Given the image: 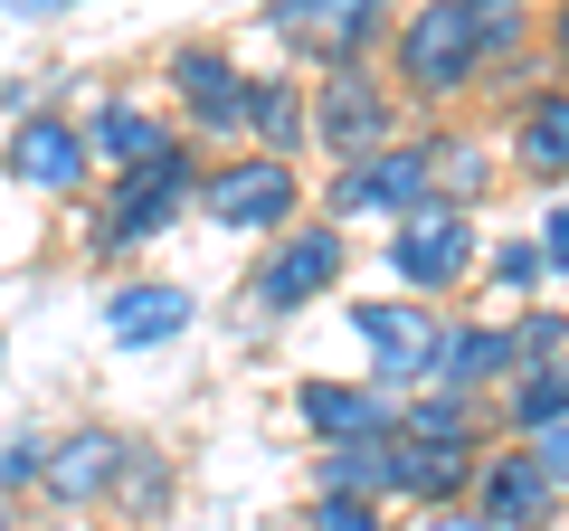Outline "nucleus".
<instances>
[{"instance_id":"nucleus-33","label":"nucleus","mask_w":569,"mask_h":531,"mask_svg":"<svg viewBox=\"0 0 569 531\" xmlns=\"http://www.w3.org/2000/svg\"><path fill=\"white\" fill-rule=\"evenodd\" d=\"M0 10H10V20H39V10H67V0H0Z\"/></svg>"},{"instance_id":"nucleus-24","label":"nucleus","mask_w":569,"mask_h":531,"mask_svg":"<svg viewBox=\"0 0 569 531\" xmlns=\"http://www.w3.org/2000/svg\"><path fill=\"white\" fill-rule=\"evenodd\" d=\"M466 20H475V48H485V67L493 58H512V48H522V0H466Z\"/></svg>"},{"instance_id":"nucleus-26","label":"nucleus","mask_w":569,"mask_h":531,"mask_svg":"<svg viewBox=\"0 0 569 531\" xmlns=\"http://www.w3.org/2000/svg\"><path fill=\"white\" fill-rule=\"evenodd\" d=\"M305 531H389L380 503H351V493H313L305 503Z\"/></svg>"},{"instance_id":"nucleus-22","label":"nucleus","mask_w":569,"mask_h":531,"mask_svg":"<svg viewBox=\"0 0 569 531\" xmlns=\"http://www.w3.org/2000/svg\"><path fill=\"white\" fill-rule=\"evenodd\" d=\"M399 437L408 447H485V418H475L466 389H427V399L399 409Z\"/></svg>"},{"instance_id":"nucleus-16","label":"nucleus","mask_w":569,"mask_h":531,"mask_svg":"<svg viewBox=\"0 0 569 531\" xmlns=\"http://www.w3.org/2000/svg\"><path fill=\"white\" fill-rule=\"evenodd\" d=\"M86 143H96V162L104 171H142V162H162L181 133H171L152 104H133V96H114V104H96V123H86Z\"/></svg>"},{"instance_id":"nucleus-14","label":"nucleus","mask_w":569,"mask_h":531,"mask_svg":"<svg viewBox=\"0 0 569 531\" xmlns=\"http://www.w3.org/2000/svg\"><path fill=\"white\" fill-rule=\"evenodd\" d=\"M123 465H133V437H114V428L48 437V493H58V503H114Z\"/></svg>"},{"instance_id":"nucleus-31","label":"nucleus","mask_w":569,"mask_h":531,"mask_svg":"<svg viewBox=\"0 0 569 531\" xmlns=\"http://www.w3.org/2000/svg\"><path fill=\"white\" fill-rule=\"evenodd\" d=\"M418 531H493V522H485V512H456V503H447V512H427Z\"/></svg>"},{"instance_id":"nucleus-17","label":"nucleus","mask_w":569,"mask_h":531,"mask_svg":"<svg viewBox=\"0 0 569 531\" xmlns=\"http://www.w3.org/2000/svg\"><path fill=\"white\" fill-rule=\"evenodd\" d=\"M389 455H399V493H408V503L447 512L456 493H466L475 474H485V455H493V447H408V437H399Z\"/></svg>"},{"instance_id":"nucleus-6","label":"nucleus","mask_w":569,"mask_h":531,"mask_svg":"<svg viewBox=\"0 0 569 531\" xmlns=\"http://www.w3.org/2000/svg\"><path fill=\"white\" fill-rule=\"evenodd\" d=\"M437 209V143H389L370 162L332 171V228L342 219H418Z\"/></svg>"},{"instance_id":"nucleus-12","label":"nucleus","mask_w":569,"mask_h":531,"mask_svg":"<svg viewBox=\"0 0 569 531\" xmlns=\"http://www.w3.org/2000/svg\"><path fill=\"white\" fill-rule=\"evenodd\" d=\"M295 418H305L313 447H380V437H399V399L380 380H305Z\"/></svg>"},{"instance_id":"nucleus-3","label":"nucleus","mask_w":569,"mask_h":531,"mask_svg":"<svg viewBox=\"0 0 569 531\" xmlns=\"http://www.w3.org/2000/svg\"><path fill=\"white\" fill-rule=\"evenodd\" d=\"M200 209L228 228V238H284V219L305 209V171L276 162V152H238L200 181Z\"/></svg>"},{"instance_id":"nucleus-18","label":"nucleus","mask_w":569,"mask_h":531,"mask_svg":"<svg viewBox=\"0 0 569 531\" xmlns=\"http://www.w3.org/2000/svg\"><path fill=\"white\" fill-rule=\"evenodd\" d=\"M512 162L531 181H569V86H550V96H531L512 114Z\"/></svg>"},{"instance_id":"nucleus-9","label":"nucleus","mask_w":569,"mask_h":531,"mask_svg":"<svg viewBox=\"0 0 569 531\" xmlns=\"http://www.w3.org/2000/svg\"><path fill=\"white\" fill-rule=\"evenodd\" d=\"M313 143L332 152V162H370V152L399 143V96H389L370 67H342V77H323V96H313Z\"/></svg>"},{"instance_id":"nucleus-13","label":"nucleus","mask_w":569,"mask_h":531,"mask_svg":"<svg viewBox=\"0 0 569 531\" xmlns=\"http://www.w3.org/2000/svg\"><path fill=\"white\" fill-rule=\"evenodd\" d=\"M550 503H560V484H550V465L531 447H493L485 474H475V512H485L493 531H541Z\"/></svg>"},{"instance_id":"nucleus-1","label":"nucleus","mask_w":569,"mask_h":531,"mask_svg":"<svg viewBox=\"0 0 569 531\" xmlns=\"http://www.w3.org/2000/svg\"><path fill=\"white\" fill-rule=\"evenodd\" d=\"M200 181H209V171H200L190 143H171L162 162H142V171H114V200H104V219H96V257H133V247H152L190 200H200Z\"/></svg>"},{"instance_id":"nucleus-34","label":"nucleus","mask_w":569,"mask_h":531,"mask_svg":"<svg viewBox=\"0 0 569 531\" xmlns=\"http://www.w3.org/2000/svg\"><path fill=\"white\" fill-rule=\"evenodd\" d=\"M0 531H20V522H10V503H0Z\"/></svg>"},{"instance_id":"nucleus-20","label":"nucleus","mask_w":569,"mask_h":531,"mask_svg":"<svg viewBox=\"0 0 569 531\" xmlns=\"http://www.w3.org/2000/svg\"><path fill=\"white\" fill-rule=\"evenodd\" d=\"M247 133H257V152H295L313 133V104H305V86L295 77H247Z\"/></svg>"},{"instance_id":"nucleus-32","label":"nucleus","mask_w":569,"mask_h":531,"mask_svg":"<svg viewBox=\"0 0 569 531\" xmlns=\"http://www.w3.org/2000/svg\"><path fill=\"white\" fill-rule=\"evenodd\" d=\"M550 48H560V67H569V0L550 10Z\"/></svg>"},{"instance_id":"nucleus-30","label":"nucleus","mask_w":569,"mask_h":531,"mask_svg":"<svg viewBox=\"0 0 569 531\" xmlns=\"http://www.w3.org/2000/svg\"><path fill=\"white\" fill-rule=\"evenodd\" d=\"M541 257L569 275V209H550V219H541Z\"/></svg>"},{"instance_id":"nucleus-5","label":"nucleus","mask_w":569,"mask_h":531,"mask_svg":"<svg viewBox=\"0 0 569 531\" xmlns=\"http://www.w3.org/2000/svg\"><path fill=\"white\" fill-rule=\"evenodd\" d=\"M342 266H351L342 228H332V219H313V228H295V238H276V247L257 257V275H247V304H257L266 323H284V313H305L313 294H332V285H342Z\"/></svg>"},{"instance_id":"nucleus-10","label":"nucleus","mask_w":569,"mask_h":531,"mask_svg":"<svg viewBox=\"0 0 569 531\" xmlns=\"http://www.w3.org/2000/svg\"><path fill=\"white\" fill-rule=\"evenodd\" d=\"M389 266H399V285L418 294V304H437V294H456L475 275V219L466 209H418V219H399V238H389Z\"/></svg>"},{"instance_id":"nucleus-11","label":"nucleus","mask_w":569,"mask_h":531,"mask_svg":"<svg viewBox=\"0 0 569 531\" xmlns=\"http://www.w3.org/2000/svg\"><path fill=\"white\" fill-rule=\"evenodd\" d=\"M162 86L181 96V114H190L200 143L247 133V77H238V58H228L219 39H181V48H171V67H162Z\"/></svg>"},{"instance_id":"nucleus-25","label":"nucleus","mask_w":569,"mask_h":531,"mask_svg":"<svg viewBox=\"0 0 569 531\" xmlns=\"http://www.w3.org/2000/svg\"><path fill=\"white\" fill-rule=\"evenodd\" d=\"M29 484H48V437H0V503Z\"/></svg>"},{"instance_id":"nucleus-21","label":"nucleus","mask_w":569,"mask_h":531,"mask_svg":"<svg viewBox=\"0 0 569 531\" xmlns=\"http://www.w3.org/2000/svg\"><path fill=\"white\" fill-rule=\"evenodd\" d=\"M399 437H380V447H323V465H313V493H351V503H389L399 493Z\"/></svg>"},{"instance_id":"nucleus-4","label":"nucleus","mask_w":569,"mask_h":531,"mask_svg":"<svg viewBox=\"0 0 569 531\" xmlns=\"http://www.w3.org/2000/svg\"><path fill=\"white\" fill-rule=\"evenodd\" d=\"M266 29H276L295 58H313L323 77L361 67L389 29V0H266Z\"/></svg>"},{"instance_id":"nucleus-29","label":"nucleus","mask_w":569,"mask_h":531,"mask_svg":"<svg viewBox=\"0 0 569 531\" xmlns=\"http://www.w3.org/2000/svg\"><path fill=\"white\" fill-rule=\"evenodd\" d=\"M531 455H541V465H550V484L569 493V428H550V437H531Z\"/></svg>"},{"instance_id":"nucleus-19","label":"nucleus","mask_w":569,"mask_h":531,"mask_svg":"<svg viewBox=\"0 0 569 531\" xmlns=\"http://www.w3.org/2000/svg\"><path fill=\"white\" fill-rule=\"evenodd\" d=\"M512 361H522V342H512V332H485V323H447V351H437V380L475 399V389H493Z\"/></svg>"},{"instance_id":"nucleus-28","label":"nucleus","mask_w":569,"mask_h":531,"mask_svg":"<svg viewBox=\"0 0 569 531\" xmlns=\"http://www.w3.org/2000/svg\"><path fill=\"white\" fill-rule=\"evenodd\" d=\"M512 342H522V361H531V351H560V342H569V323H560V313H531Z\"/></svg>"},{"instance_id":"nucleus-15","label":"nucleus","mask_w":569,"mask_h":531,"mask_svg":"<svg viewBox=\"0 0 569 531\" xmlns=\"http://www.w3.org/2000/svg\"><path fill=\"white\" fill-rule=\"evenodd\" d=\"M190 332V285H114V304H104V342L114 351H162Z\"/></svg>"},{"instance_id":"nucleus-2","label":"nucleus","mask_w":569,"mask_h":531,"mask_svg":"<svg viewBox=\"0 0 569 531\" xmlns=\"http://www.w3.org/2000/svg\"><path fill=\"white\" fill-rule=\"evenodd\" d=\"M475 77H485V48H475L466 0H418L399 20V96L447 104V96H466Z\"/></svg>"},{"instance_id":"nucleus-8","label":"nucleus","mask_w":569,"mask_h":531,"mask_svg":"<svg viewBox=\"0 0 569 531\" xmlns=\"http://www.w3.org/2000/svg\"><path fill=\"white\" fill-rule=\"evenodd\" d=\"M0 171H10L20 190H39V200H77L86 171H96V143H86L77 114L39 104V114H20L10 133H0Z\"/></svg>"},{"instance_id":"nucleus-27","label":"nucleus","mask_w":569,"mask_h":531,"mask_svg":"<svg viewBox=\"0 0 569 531\" xmlns=\"http://www.w3.org/2000/svg\"><path fill=\"white\" fill-rule=\"evenodd\" d=\"M493 275H503V285H541V275H550V257H541V238H512L503 257H493Z\"/></svg>"},{"instance_id":"nucleus-23","label":"nucleus","mask_w":569,"mask_h":531,"mask_svg":"<svg viewBox=\"0 0 569 531\" xmlns=\"http://www.w3.org/2000/svg\"><path fill=\"white\" fill-rule=\"evenodd\" d=\"M503 418H512L522 437H550V428H569V370H560V361L522 370V380L503 389Z\"/></svg>"},{"instance_id":"nucleus-7","label":"nucleus","mask_w":569,"mask_h":531,"mask_svg":"<svg viewBox=\"0 0 569 531\" xmlns=\"http://www.w3.org/2000/svg\"><path fill=\"white\" fill-rule=\"evenodd\" d=\"M351 332H361L380 389L437 380V351H447V313H437V304H418V294H370V304L351 313Z\"/></svg>"}]
</instances>
